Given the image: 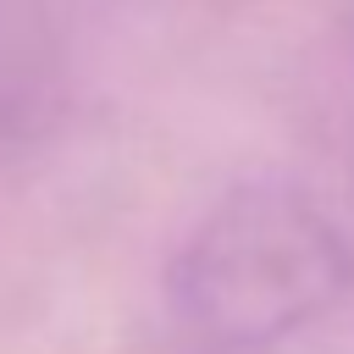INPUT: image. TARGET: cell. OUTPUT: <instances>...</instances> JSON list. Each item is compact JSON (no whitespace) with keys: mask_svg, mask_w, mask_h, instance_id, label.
<instances>
[{"mask_svg":"<svg viewBox=\"0 0 354 354\" xmlns=\"http://www.w3.org/2000/svg\"><path fill=\"white\" fill-rule=\"evenodd\" d=\"M354 282L343 232L293 188L227 194L171 260V310L216 348H266L326 315Z\"/></svg>","mask_w":354,"mask_h":354,"instance_id":"obj_1","label":"cell"}]
</instances>
